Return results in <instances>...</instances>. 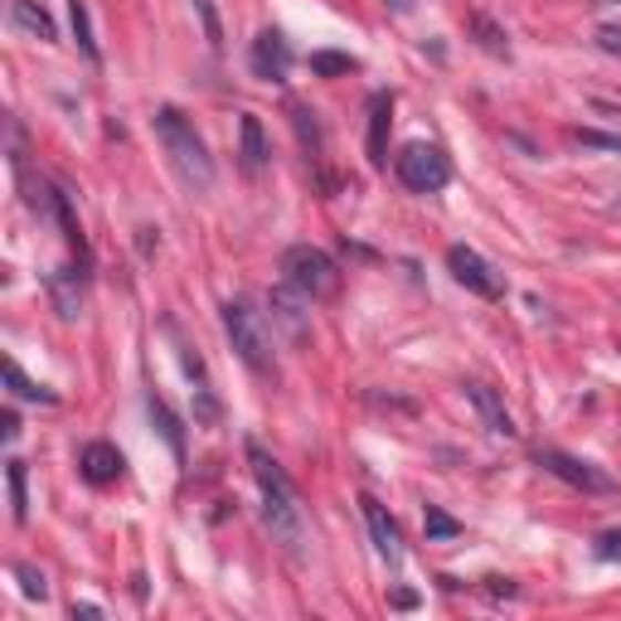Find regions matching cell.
Instances as JSON below:
<instances>
[{
  "instance_id": "obj_1",
  "label": "cell",
  "mask_w": 621,
  "mask_h": 621,
  "mask_svg": "<svg viewBox=\"0 0 621 621\" xmlns=\"http://www.w3.org/2000/svg\"><path fill=\"white\" fill-rule=\"evenodd\" d=\"M248 462H252V476H258V490H262V519H268L272 539L282 544L291 559H301L307 549V529H301V505H297V490L291 480L282 476V466L262 452V442H248Z\"/></svg>"
},
{
  "instance_id": "obj_2",
  "label": "cell",
  "mask_w": 621,
  "mask_h": 621,
  "mask_svg": "<svg viewBox=\"0 0 621 621\" xmlns=\"http://www.w3.org/2000/svg\"><path fill=\"white\" fill-rule=\"evenodd\" d=\"M156 136H161V146H166V156H170V170L180 175L189 189H199V195H205V189L214 185V156H209L205 136H199L175 107L156 112Z\"/></svg>"
},
{
  "instance_id": "obj_3",
  "label": "cell",
  "mask_w": 621,
  "mask_h": 621,
  "mask_svg": "<svg viewBox=\"0 0 621 621\" xmlns=\"http://www.w3.org/2000/svg\"><path fill=\"white\" fill-rule=\"evenodd\" d=\"M224 331L234 354L248 364L258 379H277V350H272V331L262 321V311H252L248 301H228L224 307Z\"/></svg>"
},
{
  "instance_id": "obj_4",
  "label": "cell",
  "mask_w": 621,
  "mask_h": 621,
  "mask_svg": "<svg viewBox=\"0 0 621 621\" xmlns=\"http://www.w3.org/2000/svg\"><path fill=\"white\" fill-rule=\"evenodd\" d=\"M282 277L291 287H301L311 301H331L335 291H340V262L331 258L325 248H315V244H291L282 252Z\"/></svg>"
},
{
  "instance_id": "obj_5",
  "label": "cell",
  "mask_w": 621,
  "mask_h": 621,
  "mask_svg": "<svg viewBox=\"0 0 621 621\" xmlns=\"http://www.w3.org/2000/svg\"><path fill=\"white\" fill-rule=\"evenodd\" d=\"M394 170H399V180L408 185L413 195H437V189L452 180L447 151H442V146H423V142L403 146L399 156H394Z\"/></svg>"
},
{
  "instance_id": "obj_6",
  "label": "cell",
  "mask_w": 621,
  "mask_h": 621,
  "mask_svg": "<svg viewBox=\"0 0 621 621\" xmlns=\"http://www.w3.org/2000/svg\"><path fill=\"white\" fill-rule=\"evenodd\" d=\"M535 462L544 466L549 476H559L563 486H573V490H582V496H612L617 490V480L602 472V466H592V462H582V456H568V452H559V447H544Z\"/></svg>"
},
{
  "instance_id": "obj_7",
  "label": "cell",
  "mask_w": 621,
  "mask_h": 621,
  "mask_svg": "<svg viewBox=\"0 0 621 621\" xmlns=\"http://www.w3.org/2000/svg\"><path fill=\"white\" fill-rule=\"evenodd\" d=\"M268 311H272V325L291 345H307L311 340V297L301 287H291L287 277H282V287L268 291Z\"/></svg>"
},
{
  "instance_id": "obj_8",
  "label": "cell",
  "mask_w": 621,
  "mask_h": 621,
  "mask_svg": "<svg viewBox=\"0 0 621 621\" xmlns=\"http://www.w3.org/2000/svg\"><path fill=\"white\" fill-rule=\"evenodd\" d=\"M447 268H452V277H456V282H462L466 291H476V297H486V301H500V297H505L500 272L490 268V262L480 258L476 248L452 244V248H447Z\"/></svg>"
},
{
  "instance_id": "obj_9",
  "label": "cell",
  "mask_w": 621,
  "mask_h": 621,
  "mask_svg": "<svg viewBox=\"0 0 621 621\" xmlns=\"http://www.w3.org/2000/svg\"><path fill=\"white\" fill-rule=\"evenodd\" d=\"M248 63H252V73H258L262 83H282L287 69H291V49L282 40V30H262L258 40H252Z\"/></svg>"
},
{
  "instance_id": "obj_10",
  "label": "cell",
  "mask_w": 621,
  "mask_h": 621,
  "mask_svg": "<svg viewBox=\"0 0 621 621\" xmlns=\"http://www.w3.org/2000/svg\"><path fill=\"white\" fill-rule=\"evenodd\" d=\"M360 505H364V519H370V535H374L379 559L399 568V563H403V539H399V525H394V519H389V510H384V505H379L374 496H364Z\"/></svg>"
},
{
  "instance_id": "obj_11",
  "label": "cell",
  "mask_w": 621,
  "mask_h": 621,
  "mask_svg": "<svg viewBox=\"0 0 621 621\" xmlns=\"http://www.w3.org/2000/svg\"><path fill=\"white\" fill-rule=\"evenodd\" d=\"M49 297H54V311L63 315V321H79L83 315V272L79 268L49 272Z\"/></svg>"
},
{
  "instance_id": "obj_12",
  "label": "cell",
  "mask_w": 621,
  "mask_h": 621,
  "mask_svg": "<svg viewBox=\"0 0 621 621\" xmlns=\"http://www.w3.org/2000/svg\"><path fill=\"white\" fill-rule=\"evenodd\" d=\"M466 399H472V408L480 413V423H486L496 437H515V417L505 413V403H500V394L490 384H466Z\"/></svg>"
},
{
  "instance_id": "obj_13",
  "label": "cell",
  "mask_w": 621,
  "mask_h": 621,
  "mask_svg": "<svg viewBox=\"0 0 621 621\" xmlns=\"http://www.w3.org/2000/svg\"><path fill=\"white\" fill-rule=\"evenodd\" d=\"M79 472H83V480H93V486H112V480L122 476V452L107 447V442H87L79 456Z\"/></svg>"
},
{
  "instance_id": "obj_14",
  "label": "cell",
  "mask_w": 621,
  "mask_h": 621,
  "mask_svg": "<svg viewBox=\"0 0 621 621\" xmlns=\"http://www.w3.org/2000/svg\"><path fill=\"white\" fill-rule=\"evenodd\" d=\"M389 126H394V97L379 93L370 103V166L374 170L389 166Z\"/></svg>"
},
{
  "instance_id": "obj_15",
  "label": "cell",
  "mask_w": 621,
  "mask_h": 621,
  "mask_svg": "<svg viewBox=\"0 0 621 621\" xmlns=\"http://www.w3.org/2000/svg\"><path fill=\"white\" fill-rule=\"evenodd\" d=\"M10 24L24 30L30 40H40V44H54L59 40L54 20H49V10L40 6V0H10Z\"/></svg>"
},
{
  "instance_id": "obj_16",
  "label": "cell",
  "mask_w": 621,
  "mask_h": 621,
  "mask_svg": "<svg viewBox=\"0 0 621 621\" xmlns=\"http://www.w3.org/2000/svg\"><path fill=\"white\" fill-rule=\"evenodd\" d=\"M238 136H244V146H238V161H244V175H262L268 170V136H262V122L244 112V122H238Z\"/></svg>"
},
{
  "instance_id": "obj_17",
  "label": "cell",
  "mask_w": 621,
  "mask_h": 621,
  "mask_svg": "<svg viewBox=\"0 0 621 621\" xmlns=\"http://www.w3.org/2000/svg\"><path fill=\"white\" fill-rule=\"evenodd\" d=\"M291 126H297V142H301V151H307V161L311 166H321L325 161V132H321V117H315L311 107H291Z\"/></svg>"
},
{
  "instance_id": "obj_18",
  "label": "cell",
  "mask_w": 621,
  "mask_h": 621,
  "mask_svg": "<svg viewBox=\"0 0 621 621\" xmlns=\"http://www.w3.org/2000/svg\"><path fill=\"white\" fill-rule=\"evenodd\" d=\"M146 408H151V423L161 427V437L170 442V452H175V456H185V433H180V417H175V413L166 408V399H156V394H151V403H146Z\"/></svg>"
},
{
  "instance_id": "obj_19",
  "label": "cell",
  "mask_w": 621,
  "mask_h": 621,
  "mask_svg": "<svg viewBox=\"0 0 621 621\" xmlns=\"http://www.w3.org/2000/svg\"><path fill=\"white\" fill-rule=\"evenodd\" d=\"M472 24V34H476V44L486 49V54H496V59H510V40H505V30L496 20H486V15H472L466 20Z\"/></svg>"
},
{
  "instance_id": "obj_20",
  "label": "cell",
  "mask_w": 621,
  "mask_h": 621,
  "mask_svg": "<svg viewBox=\"0 0 621 621\" xmlns=\"http://www.w3.org/2000/svg\"><path fill=\"white\" fill-rule=\"evenodd\" d=\"M360 63H354V54H340V49H315L311 54V73L315 79H340V73H354Z\"/></svg>"
},
{
  "instance_id": "obj_21",
  "label": "cell",
  "mask_w": 621,
  "mask_h": 621,
  "mask_svg": "<svg viewBox=\"0 0 621 621\" xmlns=\"http://www.w3.org/2000/svg\"><path fill=\"white\" fill-rule=\"evenodd\" d=\"M69 20H73V40H79V49L97 63L103 54H97V40H93V20H87V0H69Z\"/></svg>"
},
{
  "instance_id": "obj_22",
  "label": "cell",
  "mask_w": 621,
  "mask_h": 621,
  "mask_svg": "<svg viewBox=\"0 0 621 621\" xmlns=\"http://www.w3.org/2000/svg\"><path fill=\"white\" fill-rule=\"evenodd\" d=\"M6 384H10V394H15V399H30V403H59V394H49L44 384H30L15 360L6 364Z\"/></svg>"
},
{
  "instance_id": "obj_23",
  "label": "cell",
  "mask_w": 621,
  "mask_h": 621,
  "mask_svg": "<svg viewBox=\"0 0 621 621\" xmlns=\"http://www.w3.org/2000/svg\"><path fill=\"white\" fill-rule=\"evenodd\" d=\"M6 476H10V510H15V519L24 525V515H30V500H24V462H15V456H10V462H6Z\"/></svg>"
},
{
  "instance_id": "obj_24",
  "label": "cell",
  "mask_w": 621,
  "mask_h": 621,
  "mask_svg": "<svg viewBox=\"0 0 621 621\" xmlns=\"http://www.w3.org/2000/svg\"><path fill=\"white\" fill-rule=\"evenodd\" d=\"M423 529H427V539H456V535H462V525H456L447 510H437V505H427Z\"/></svg>"
},
{
  "instance_id": "obj_25",
  "label": "cell",
  "mask_w": 621,
  "mask_h": 621,
  "mask_svg": "<svg viewBox=\"0 0 621 621\" xmlns=\"http://www.w3.org/2000/svg\"><path fill=\"white\" fill-rule=\"evenodd\" d=\"M568 136H573L578 146H592V151H617V156H621V136L592 132V126H573V132H568Z\"/></svg>"
},
{
  "instance_id": "obj_26",
  "label": "cell",
  "mask_w": 621,
  "mask_h": 621,
  "mask_svg": "<svg viewBox=\"0 0 621 621\" xmlns=\"http://www.w3.org/2000/svg\"><path fill=\"white\" fill-rule=\"evenodd\" d=\"M195 10H199V24H205L209 49H219L224 44V24H219V10H214V0H195Z\"/></svg>"
},
{
  "instance_id": "obj_27",
  "label": "cell",
  "mask_w": 621,
  "mask_h": 621,
  "mask_svg": "<svg viewBox=\"0 0 621 621\" xmlns=\"http://www.w3.org/2000/svg\"><path fill=\"white\" fill-rule=\"evenodd\" d=\"M15 578L24 582V598H49V582H44V573L40 568H30V563H15Z\"/></svg>"
},
{
  "instance_id": "obj_28",
  "label": "cell",
  "mask_w": 621,
  "mask_h": 621,
  "mask_svg": "<svg viewBox=\"0 0 621 621\" xmlns=\"http://www.w3.org/2000/svg\"><path fill=\"white\" fill-rule=\"evenodd\" d=\"M598 559H621V529H607V535H598Z\"/></svg>"
},
{
  "instance_id": "obj_29",
  "label": "cell",
  "mask_w": 621,
  "mask_h": 621,
  "mask_svg": "<svg viewBox=\"0 0 621 621\" xmlns=\"http://www.w3.org/2000/svg\"><path fill=\"white\" fill-rule=\"evenodd\" d=\"M0 437H6V442H15V437H20V417L10 413V408L0 413Z\"/></svg>"
},
{
  "instance_id": "obj_30",
  "label": "cell",
  "mask_w": 621,
  "mask_h": 621,
  "mask_svg": "<svg viewBox=\"0 0 621 621\" xmlns=\"http://www.w3.org/2000/svg\"><path fill=\"white\" fill-rule=\"evenodd\" d=\"M598 44L607 49V54H621V30H612V24H607V30H598Z\"/></svg>"
},
{
  "instance_id": "obj_31",
  "label": "cell",
  "mask_w": 621,
  "mask_h": 621,
  "mask_svg": "<svg viewBox=\"0 0 621 621\" xmlns=\"http://www.w3.org/2000/svg\"><path fill=\"white\" fill-rule=\"evenodd\" d=\"M389 10H394V15H403V10H413V0H384Z\"/></svg>"
},
{
  "instance_id": "obj_32",
  "label": "cell",
  "mask_w": 621,
  "mask_h": 621,
  "mask_svg": "<svg viewBox=\"0 0 621 621\" xmlns=\"http://www.w3.org/2000/svg\"><path fill=\"white\" fill-rule=\"evenodd\" d=\"M592 6H621V0H592Z\"/></svg>"
}]
</instances>
